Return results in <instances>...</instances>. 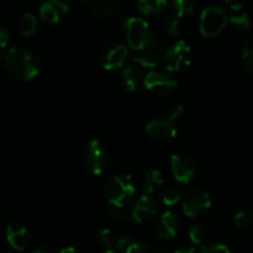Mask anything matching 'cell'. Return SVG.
Listing matches in <instances>:
<instances>
[{
    "instance_id": "cell-24",
    "label": "cell",
    "mask_w": 253,
    "mask_h": 253,
    "mask_svg": "<svg viewBox=\"0 0 253 253\" xmlns=\"http://www.w3.org/2000/svg\"><path fill=\"white\" fill-rule=\"evenodd\" d=\"M106 212H108L109 217L113 221H115L116 224H125V222H127L128 217H130L125 207H116V205L109 204Z\"/></svg>"
},
{
    "instance_id": "cell-6",
    "label": "cell",
    "mask_w": 253,
    "mask_h": 253,
    "mask_svg": "<svg viewBox=\"0 0 253 253\" xmlns=\"http://www.w3.org/2000/svg\"><path fill=\"white\" fill-rule=\"evenodd\" d=\"M229 16L222 7L211 5L203 10L200 15V32L207 37L217 36L226 27Z\"/></svg>"
},
{
    "instance_id": "cell-13",
    "label": "cell",
    "mask_w": 253,
    "mask_h": 253,
    "mask_svg": "<svg viewBox=\"0 0 253 253\" xmlns=\"http://www.w3.org/2000/svg\"><path fill=\"white\" fill-rule=\"evenodd\" d=\"M153 231L160 239L169 240L177 236L179 231V219L172 211H165L156 219Z\"/></svg>"
},
{
    "instance_id": "cell-2",
    "label": "cell",
    "mask_w": 253,
    "mask_h": 253,
    "mask_svg": "<svg viewBox=\"0 0 253 253\" xmlns=\"http://www.w3.org/2000/svg\"><path fill=\"white\" fill-rule=\"evenodd\" d=\"M124 35L128 46L136 51H143L155 41V34L146 20L141 17H128L124 22Z\"/></svg>"
},
{
    "instance_id": "cell-4",
    "label": "cell",
    "mask_w": 253,
    "mask_h": 253,
    "mask_svg": "<svg viewBox=\"0 0 253 253\" xmlns=\"http://www.w3.org/2000/svg\"><path fill=\"white\" fill-rule=\"evenodd\" d=\"M184 113V108L182 105H177L173 109L172 114L167 119H155L150 121L147 125V135L150 136L151 140L155 142L163 143L173 140L177 135V126L175 121L180 118Z\"/></svg>"
},
{
    "instance_id": "cell-23",
    "label": "cell",
    "mask_w": 253,
    "mask_h": 253,
    "mask_svg": "<svg viewBox=\"0 0 253 253\" xmlns=\"http://www.w3.org/2000/svg\"><path fill=\"white\" fill-rule=\"evenodd\" d=\"M242 48H244V52H242V68L246 72L249 76H252L253 73V51L251 43H250L249 40L242 43Z\"/></svg>"
},
{
    "instance_id": "cell-42",
    "label": "cell",
    "mask_w": 253,
    "mask_h": 253,
    "mask_svg": "<svg viewBox=\"0 0 253 253\" xmlns=\"http://www.w3.org/2000/svg\"><path fill=\"white\" fill-rule=\"evenodd\" d=\"M0 61H1V58H0Z\"/></svg>"
},
{
    "instance_id": "cell-7",
    "label": "cell",
    "mask_w": 253,
    "mask_h": 253,
    "mask_svg": "<svg viewBox=\"0 0 253 253\" xmlns=\"http://www.w3.org/2000/svg\"><path fill=\"white\" fill-rule=\"evenodd\" d=\"M163 63L167 71L178 72L189 66L192 59V49L184 41H178L173 46L167 47L163 53Z\"/></svg>"
},
{
    "instance_id": "cell-3",
    "label": "cell",
    "mask_w": 253,
    "mask_h": 253,
    "mask_svg": "<svg viewBox=\"0 0 253 253\" xmlns=\"http://www.w3.org/2000/svg\"><path fill=\"white\" fill-rule=\"evenodd\" d=\"M136 193L135 183L128 174H116L105 187V197L110 205L125 207Z\"/></svg>"
},
{
    "instance_id": "cell-12",
    "label": "cell",
    "mask_w": 253,
    "mask_h": 253,
    "mask_svg": "<svg viewBox=\"0 0 253 253\" xmlns=\"http://www.w3.org/2000/svg\"><path fill=\"white\" fill-rule=\"evenodd\" d=\"M166 49L167 48H166L165 43L160 40L155 39V41L147 48L140 51V53L133 56L132 63H135L140 68H156Z\"/></svg>"
},
{
    "instance_id": "cell-1",
    "label": "cell",
    "mask_w": 253,
    "mask_h": 253,
    "mask_svg": "<svg viewBox=\"0 0 253 253\" xmlns=\"http://www.w3.org/2000/svg\"><path fill=\"white\" fill-rule=\"evenodd\" d=\"M5 71L12 78L21 82H29L40 74L41 67L37 57L27 49L11 47L4 58Z\"/></svg>"
},
{
    "instance_id": "cell-27",
    "label": "cell",
    "mask_w": 253,
    "mask_h": 253,
    "mask_svg": "<svg viewBox=\"0 0 253 253\" xmlns=\"http://www.w3.org/2000/svg\"><path fill=\"white\" fill-rule=\"evenodd\" d=\"M162 29L166 34L170 35V36H178L180 32L179 21L173 16H166L162 20Z\"/></svg>"
},
{
    "instance_id": "cell-16",
    "label": "cell",
    "mask_w": 253,
    "mask_h": 253,
    "mask_svg": "<svg viewBox=\"0 0 253 253\" xmlns=\"http://www.w3.org/2000/svg\"><path fill=\"white\" fill-rule=\"evenodd\" d=\"M157 214V204L151 195L143 194L136 200L132 210V217L140 224L150 221Z\"/></svg>"
},
{
    "instance_id": "cell-28",
    "label": "cell",
    "mask_w": 253,
    "mask_h": 253,
    "mask_svg": "<svg viewBox=\"0 0 253 253\" xmlns=\"http://www.w3.org/2000/svg\"><path fill=\"white\" fill-rule=\"evenodd\" d=\"M188 235H189V239L193 244L202 245L205 239V230L202 225H192V226L189 227Z\"/></svg>"
},
{
    "instance_id": "cell-33",
    "label": "cell",
    "mask_w": 253,
    "mask_h": 253,
    "mask_svg": "<svg viewBox=\"0 0 253 253\" xmlns=\"http://www.w3.org/2000/svg\"><path fill=\"white\" fill-rule=\"evenodd\" d=\"M125 253H156L151 247H148L147 245L138 244V242H132L130 246L127 247Z\"/></svg>"
},
{
    "instance_id": "cell-37",
    "label": "cell",
    "mask_w": 253,
    "mask_h": 253,
    "mask_svg": "<svg viewBox=\"0 0 253 253\" xmlns=\"http://www.w3.org/2000/svg\"><path fill=\"white\" fill-rule=\"evenodd\" d=\"M58 253H79V252H78V250H77V249L69 246V247H64V249H62Z\"/></svg>"
},
{
    "instance_id": "cell-8",
    "label": "cell",
    "mask_w": 253,
    "mask_h": 253,
    "mask_svg": "<svg viewBox=\"0 0 253 253\" xmlns=\"http://www.w3.org/2000/svg\"><path fill=\"white\" fill-rule=\"evenodd\" d=\"M143 83L148 91L157 96L172 95L178 88V82L172 76L157 71L148 72L143 79Z\"/></svg>"
},
{
    "instance_id": "cell-14",
    "label": "cell",
    "mask_w": 253,
    "mask_h": 253,
    "mask_svg": "<svg viewBox=\"0 0 253 253\" xmlns=\"http://www.w3.org/2000/svg\"><path fill=\"white\" fill-rule=\"evenodd\" d=\"M91 11L94 16L104 24H113L120 17L123 6L116 0H101L94 5Z\"/></svg>"
},
{
    "instance_id": "cell-38",
    "label": "cell",
    "mask_w": 253,
    "mask_h": 253,
    "mask_svg": "<svg viewBox=\"0 0 253 253\" xmlns=\"http://www.w3.org/2000/svg\"><path fill=\"white\" fill-rule=\"evenodd\" d=\"M34 253H51V252H49L47 249H44V247H40V249H37Z\"/></svg>"
},
{
    "instance_id": "cell-30",
    "label": "cell",
    "mask_w": 253,
    "mask_h": 253,
    "mask_svg": "<svg viewBox=\"0 0 253 253\" xmlns=\"http://www.w3.org/2000/svg\"><path fill=\"white\" fill-rule=\"evenodd\" d=\"M230 24L239 30H247L250 27V19L247 14H237L229 17Z\"/></svg>"
},
{
    "instance_id": "cell-29",
    "label": "cell",
    "mask_w": 253,
    "mask_h": 253,
    "mask_svg": "<svg viewBox=\"0 0 253 253\" xmlns=\"http://www.w3.org/2000/svg\"><path fill=\"white\" fill-rule=\"evenodd\" d=\"M234 221H235V225H236L239 229H247L252 222L251 211H249V210H242V211H239L236 215H235Z\"/></svg>"
},
{
    "instance_id": "cell-18",
    "label": "cell",
    "mask_w": 253,
    "mask_h": 253,
    "mask_svg": "<svg viewBox=\"0 0 253 253\" xmlns=\"http://www.w3.org/2000/svg\"><path fill=\"white\" fill-rule=\"evenodd\" d=\"M141 79H142V72L140 67H137L132 62L124 66L123 74H121V86L124 90L128 93L137 90Z\"/></svg>"
},
{
    "instance_id": "cell-31",
    "label": "cell",
    "mask_w": 253,
    "mask_h": 253,
    "mask_svg": "<svg viewBox=\"0 0 253 253\" xmlns=\"http://www.w3.org/2000/svg\"><path fill=\"white\" fill-rule=\"evenodd\" d=\"M200 253H231L224 244H209L200 249Z\"/></svg>"
},
{
    "instance_id": "cell-26",
    "label": "cell",
    "mask_w": 253,
    "mask_h": 253,
    "mask_svg": "<svg viewBox=\"0 0 253 253\" xmlns=\"http://www.w3.org/2000/svg\"><path fill=\"white\" fill-rule=\"evenodd\" d=\"M96 242L101 249L109 250L115 244V236L110 229H103L96 236Z\"/></svg>"
},
{
    "instance_id": "cell-34",
    "label": "cell",
    "mask_w": 253,
    "mask_h": 253,
    "mask_svg": "<svg viewBox=\"0 0 253 253\" xmlns=\"http://www.w3.org/2000/svg\"><path fill=\"white\" fill-rule=\"evenodd\" d=\"M225 2L232 10H240L245 5L246 0H225Z\"/></svg>"
},
{
    "instance_id": "cell-32",
    "label": "cell",
    "mask_w": 253,
    "mask_h": 253,
    "mask_svg": "<svg viewBox=\"0 0 253 253\" xmlns=\"http://www.w3.org/2000/svg\"><path fill=\"white\" fill-rule=\"evenodd\" d=\"M133 242L132 237L130 235H121L118 239H115V247L119 252H125L127 247Z\"/></svg>"
},
{
    "instance_id": "cell-22",
    "label": "cell",
    "mask_w": 253,
    "mask_h": 253,
    "mask_svg": "<svg viewBox=\"0 0 253 253\" xmlns=\"http://www.w3.org/2000/svg\"><path fill=\"white\" fill-rule=\"evenodd\" d=\"M170 7L178 17L189 16L195 10V5L192 0H173Z\"/></svg>"
},
{
    "instance_id": "cell-20",
    "label": "cell",
    "mask_w": 253,
    "mask_h": 253,
    "mask_svg": "<svg viewBox=\"0 0 253 253\" xmlns=\"http://www.w3.org/2000/svg\"><path fill=\"white\" fill-rule=\"evenodd\" d=\"M138 10L145 15L160 14L167 6V0H136Z\"/></svg>"
},
{
    "instance_id": "cell-9",
    "label": "cell",
    "mask_w": 253,
    "mask_h": 253,
    "mask_svg": "<svg viewBox=\"0 0 253 253\" xmlns=\"http://www.w3.org/2000/svg\"><path fill=\"white\" fill-rule=\"evenodd\" d=\"M211 207L209 194L203 189H193L185 194L182 209L187 216L198 217L208 211Z\"/></svg>"
},
{
    "instance_id": "cell-11",
    "label": "cell",
    "mask_w": 253,
    "mask_h": 253,
    "mask_svg": "<svg viewBox=\"0 0 253 253\" xmlns=\"http://www.w3.org/2000/svg\"><path fill=\"white\" fill-rule=\"evenodd\" d=\"M128 51L124 44L111 43L108 44L100 53V63L105 71L123 68L127 61Z\"/></svg>"
},
{
    "instance_id": "cell-10",
    "label": "cell",
    "mask_w": 253,
    "mask_h": 253,
    "mask_svg": "<svg viewBox=\"0 0 253 253\" xmlns=\"http://www.w3.org/2000/svg\"><path fill=\"white\" fill-rule=\"evenodd\" d=\"M170 168L173 177L180 184H188L197 174V165L190 156L185 153H174L170 157Z\"/></svg>"
},
{
    "instance_id": "cell-5",
    "label": "cell",
    "mask_w": 253,
    "mask_h": 253,
    "mask_svg": "<svg viewBox=\"0 0 253 253\" xmlns=\"http://www.w3.org/2000/svg\"><path fill=\"white\" fill-rule=\"evenodd\" d=\"M82 163L90 174L99 175L108 166V151L99 140H90L83 148Z\"/></svg>"
},
{
    "instance_id": "cell-15",
    "label": "cell",
    "mask_w": 253,
    "mask_h": 253,
    "mask_svg": "<svg viewBox=\"0 0 253 253\" xmlns=\"http://www.w3.org/2000/svg\"><path fill=\"white\" fill-rule=\"evenodd\" d=\"M69 6L63 0H48L40 7V15L48 24H57L68 14Z\"/></svg>"
},
{
    "instance_id": "cell-39",
    "label": "cell",
    "mask_w": 253,
    "mask_h": 253,
    "mask_svg": "<svg viewBox=\"0 0 253 253\" xmlns=\"http://www.w3.org/2000/svg\"><path fill=\"white\" fill-rule=\"evenodd\" d=\"M103 253H118V252L113 251V250H106V251H105V252H103Z\"/></svg>"
},
{
    "instance_id": "cell-19",
    "label": "cell",
    "mask_w": 253,
    "mask_h": 253,
    "mask_svg": "<svg viewBox=\"0 0 253 253\" xmlns=\"http://www.w3.org/2000/svg\"><path fill=\"white\" fill-rule=\"evenodd\" d=\"M163 184H165V179L160 170L152 169L145 175L143 179V190L147 195H152L157 193L158 190L162 189Z\"/></svg>"
},
{
    "instance_id": "cell-41",
    "label": "cell",
    "mask_w": 253,
    "mask_h": 253,
    "mask_svg": "<svg viewBox=\"0 0 253 253\" xmlns=\"http://www.w3.org/2000/svg\"><path fill=\"white\" fill-rule=\"evenodd\" d=\"M161 253H165V252H161Z\"/></svg>"
},
{
    "instance_id": "cell-36",
    "label": "cell",
    "mask_w": 253,
    "mask_h": 253,
    "mask_svg": "<svg viewBox=\"0 0 253 253\" xmlns=\"http://www.w3.org/2000/svg\"><path fill=\"white\" fill-rule=\"evenodd\" d=\"M174 253H197L195 252L194 247H190V246H182L177 250Z\"/></svg>"
},
{
    "instance_id": "cell-17",
    "label": "cell",
    "mask_w": 253,
    "mask_h": 253,
    "mask_svg": "<svg viewBox=\"0 0 253 253\" xmlns=\"http://www.w3.org/2000/svg\"><path fill=\"white\" fill-rule=\"evenodd\" d=\"M6 240L12 250L24 251L30 245L31 237H30L29 230L24 225L14 222L6 227Z\"/></svg>"
},
{
    "instance_id": "cell-21",
    "label": "cell",
    "mask_w": 253,
    "mask_h": 253,
    "mask_svg": "<svg viewBox=\"0 0 253 253\" xmlns=\"http://www.w3.org/2000/svg\"><path fill=\"white\" fill-rule=\"evenodd\" d=\"M37 30V19L35 15L30 14H25L24 16L20 19L19 22V31L21 32L22 36L25 37H30L36 32Z\"/></svg>"
},
{
    "instance_id": "cell-40",
    "label": "cell",
    "mask_w": 253,
    "mask_h": 253,
    "mask_svg": "<svg viewBox=\"0 0 253 253\" xmlns=\"http://www.w3.org/2000/svg\"><path fill=\"white\" fill-rule=\"evenodd\" d=\"M85 1H101V0H85Z\"/></svg>"
},
{
    "instance_id": "cell-25",
    "label": "cell",
    "mask_w": 253,
    "mask_h": 253,
    "mask_svg": "<svg viewBox=\"0 0 253 253\" xmlns=\"http://www.w3.org/2000/svg\"><path fill=\"white\" fill-rule=\"evenodd\" d=\"M182 198V192L178 187L172 185V187H168L163 190L162 193V202L165 203L167 207H173V205L178 204Z\"/></svg>"
},
{
    "instance_id": "cell-35",
    "label": "cell",
    "mask_w": 253,
    "mask_h": 253,
    "mask_svg": "<svg viewBox=\"0 0 253 253\" xmlns=\"http://www.w3.org/2000/svg\"><path fill=\"white\" fill-rule=\"evenodd\" d=\"M7 42H9V35H7V32L2 27H0V47L1 48L6 47Z\"/></svg>"
}]
</instances>
